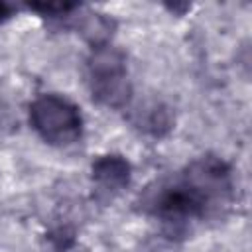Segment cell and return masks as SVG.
<instances>
[{"label":"cell","instance_id":"cell-1","mask_svg":"<svg viewBox=\"0 0 252 252\" xmlns=\"http://www.w3.org/2000/svg\"><path fill=\"white\" fill-rule=\"evenodd\" d=\"M30 122L33 130L53 146H71L83 132L79 108L59 94H39L30 104Z\"/></svg>","mask_w":252,"mask_h":252},{"label":"cell","instance_id":"cell-2","mask_svg":"<svg viewBox=\"0 0 252 252\" xmlns=\"http://www.w3.org/2000/svg\"><path fill=\"white\" fill-rule=\"evenodd\" d=\"M207 203L209 201L197 189L181 179L179 183L159 187L158 195L152 199V209L167 220H183L201 217L207 209Z\"/></svg>","mask_w":252,"mask_h":252},{"label":"cell","instance_id":"cell-3","mask_svg":"<svg viewBox=\"0 0 252 252\" xmlns=\"http://www.w3.org/2000/svg\"><path fill=\"white\" fill-rule=\"evenodd\" d=\"M93 179L106 191H120L130 183V163L122 156H102L93 163Z\"/></svg>","mask_w":252,"mask_h":252},{"label":"cell","instance_id":"cell-4","mask_svg":"<svg viewBox=\"0 0 252 252\" xmlns=\"http://www.w3.org/2000/svg\"><path fill=\"white\" fill-rule=\"evenodd\" d=\"M87 67H89V79L91 81L126 75V55L116 47L100 45V47L93 49Z\"/></svg>","mask_w":252,"mask_h":252},{"label":"cell","instance_id":"cell-5","mask_svg":"<svg viewBox=\"0 0 252 252\" xmlns=\"http://www.w3.org/2000/svg\"><path fill=\"white\" fill-rule=\"evenodd\" d=\"M112 26H114L112 20H108L104 14L91 12V10H87L83 16L77 18V30L93 47L106 45L112 33Z\"/></svg>","mask_w":252,"mask_h":252},{"label":"cell","instance_id":"cell-6","mask_svg":"<svg viewBox=\"0 0 252 252\" xmlns=\"http://www.w3.org/2000/svg\"><path fill=\"white\" fill-rule=\"evenodd\" d=\"M138 126L144 128L146 132H150L152 136H163V134H167L171 130L173 118H171V112H169V108L165 104L150 102L148 106H144L140 110Z\"/></svg>","mask_w":252,"mask_h":252},{"label":"cell","instance_id":"cell-7","mask_svg":"<svg viewBox=\"0 0 252 252\" xmlns=\"http://www.w3.org/2000/svg\"><path fill=\"white\" fill-rule=\"evenodd\" d=\"M32 10L43 14V16H63L71 10L77 8V4H69V2H35L30 4Z\"/></svg>","mask_w":252,"mask_h":252},{"label":"cell","instance_id":"cell-8","mask_svg":"<svg viewBox=\"0 0 252 252\" xmlns=\"http://www.w3.org/2000/svg\"><path fill=\"white\" fill-rule=\"evenodd\" d=\"M12 16V8L6 4V2H0V26Z\"/></svg>","mask_w":252,"mask_h":252}]
</instances>
